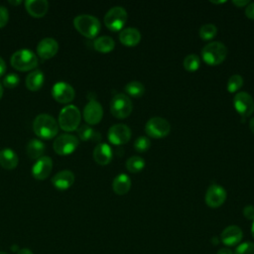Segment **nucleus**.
<instances>
[{
  "instance_id": "obj_1",
  "label": "nucleus",
  "mask_w": 254,
  "mask_h": 254,
  "mask_svg": "<svg viewBox=\"0 0 254 254\" xmlns=\"http://www.w3.org/2000/svg\"><path fill=\"white\" fill-rule=\"evenodd\" d=\"M33 130L37 136L43 139H52L59 132V124L52 115L42 113L34 119Z\"/></svg>"
},
{
  "instance_id": "obj_2",
  "label": "nucleus",
  "mask_w": 254,
  "mask_h": 254,
  "mask_svg": "<svg viewBox=\"0 0 254 254\" xmlns=\"http://www.w3.org/2000/svg\"><path fill=\"white\" fill-rule=\"evenodd\" d=\"M73 25L81 35L89 39L97 36L101 28L99 20L89 14L77 15L73 19Z\"/></svg>"
},
{
  "instance_id": "obj_3",
  "label": "nucleus",
  "mask_w": 254,
  "mask_h": 254,
  "mask_svg": "<svg viewBox=\"0 0 254 254\" xmlns=\"http://www.w3.org/2000/svg\"><path fill=\"white\" fill-rule=\"evenodd\" d=\"M201 56L206 64L218 65L226 59L227 49L220 42H211L204 46L201 51Z\"/></svg>"
},
{
  "instance_id": "obj_4",
  "label": "nucleus",
  "mask_w": 254,
  "mask_h": 254,
  "mask_svg": "<svg viewBox=\"0 0 254 254\" xmlns=\"http://www.w3.org/2000/svg\"><path fill=\"white\" fill-rule=\"evenodd\" d=\"M11 64L21 71L31 70L38 65V58L31 50L21 49L11 56Z\"/></svg>"
},
{
  "instance_id": "obj_5",
  "label": "nucleus",
  "mask_w": 254,
  "mask_h": 254,
  "mask_svg": "<svg viewBox=\"0 0 254 254\" xmlns=\"http://www.w3.org/2000/svg\"><path fill=\"white\" fill-rule=\"evenodd\" d=\"M80 112L75 105L64 106L59 114V127L64 131H73L78 128Z\"/></svg>"
},
{
  "instance_id": "obj_6",
  "label": "nucleus",
  "mask_w": 254,
  "mask_h": 254,
  "mask_svg": "<svg viewBox=\"0 0 254 254\" xmlns=\"http://www.w3.org/2000/svg\"><path fill=\"white\" fill-rule=\"evenodd\" d=\"M126 21L127 12L121 6H115L110 8L104 16V24L112 32L123 30Z\"/></svg>"
},
{
  "instance_id": "obj_7",
  "label": "nucleus",
  "mask_w": 254,
  "mask_h": 254,
  "mask_svg": "<svg viewBox=\"0 0 254 254\" xmlns=\"http://www.w3.org/2000/svg\"><path fill=\"white\" fill-rule=\"evenodd\" d=\"M132 109L133 105L131 99L123 93L115 94L110 101L111 114L118 119H124L128 117L131 114Z\"/></svg>"
},
{
  "instance_id": "obj_8",
  "label": "nucleus",
  "mask_w": 254,
  "mask_h": 254,
  "mask_svg": "<svg viewBox=\"0 0 254 254\" xmlns=\"http://www.w3.org/2000/svg\"><path fill=\"white\" fill-rule=\"evenodd\" d=\"M171 131L170 123L162 117H152L145 125V132L149 137L160 139L169 135Z\"/></svg>"
},
{
  "instance_id": "obj_9",
  "label": "nucleus",
  "mask_w": 254,
  "mask_h": 254,
  "mask_svg": "<svg viewBox=\"0 0 254 254\" xmlns=\"http://www.w3.org/2000/svg\"><path fill=\"white\" fill-rule=\"evenodd\" d=\"M79 142L77 137L71 134H62L56 138L53 144L55 152L59 155H69L75 151Z\"/></svg>"
},
{
  "instance_id": "obj_10",
  "label": "nucleus",
  "mask_w": 254,
  "mask_h": 254,
  "mask_svg": "<svg viewBox=\"0 0 254 254\" xmlns=\"http://www.w3.org/2000/svg\"><path fill=\"white\" fill-rule=\"evenodd\" d=\"M233 106L243 118H246L254 111V100L248 92L241 91L234 96Z\"/></svg>"
},
{
  "instance_id": "obj_11",
  "label": "nucleus",
  "mask_w": 254,
  "mask_h": 254,
  "mask_svg": "<svg viewBox=\"0 0 254 254\" xmlns=\"http://www.w3.org/2000/svg\"><path fill=\"white\" fill-rule=\"evenodd\" d=\"M107 137L109 142L114 145H124L131 138V130L125 124H114L108 129Z\"/></svg>"
},
{
  "instance_id": "obj_12",
  "label": "nucleus",
  "mask_w": 254,
  "mask_h": 254,
  "mask_svg": "<svg viewBox=\"0 0 254 254\" xmlns=\"http://www.w3.org/2000/svg\"><path fill=\"white\" fill-rule=\"evenodd\" d=\"M227 193L226 190L219 185L212 184L208 187L205 193V203L212 208H216L221 206L225 199Z\"/></svg>"
},
{
  "instance_id": "obj_13",
  "label": "nucleus",
  "mask_w": 254,
  "mask_h": 254,
  "mask_svg": "<svg viewBox=\"0 0 254 254\" xmlns=\"http://www.w3.org/2000/svg\"><path fill=\"white\" fill-rule=\"evenodd\" d=\"M52 95L60 103H68L74 98L75 91L69 83L59 81L53 85Z\"/></svg>"
},
{
  "instance_id": "obj_14",
  "label": "nucleus",
  "mask_w": 254,
  "mask_h": 254,
  "mask_svg": "<svg viewBox=\"0 0 254 254\" xmlns=\"http://www.w3.org/2000/svg\"><path fill=\"white\" fill-rule=\"evenodd\" d=\"M103 116V109L101 104L95 100L90 99L83 108V118L89 125H95L99 123Z\"/></svg>"
},
{
  "instance_id": "obj_15",
  "label": "nucleus",
  "mask_w": 254,
  "mask_h": 254,
  "mask_svg": "<svg viewBox=\"0 0 254 254\" xmlns=\"http://www.w3.org/2000/svg\"><path fill=\"white\" fill-rule=\"evenodd\" d=\"M53 169V161L51 157L43 156L39 158L32 167V175L37 180H45L49 177Z\"/></svg>"
},
{
  "instance_id": "obj_16",
  "label": "nucleus",
  "mask_w": 254,
  "mask_h": 254,
  "mask_svg": "<svg viewBox=\"0 0 254 254\" xmlns=\"http://www.w3.org/2000/svg\"><path fill=\"white\" fill-rule=\"evenodd\" d=\"M243 237L241 228L237 225H229L225 227L220 235L221 242L226 246H234L238 244Z\"/></svg>"
},
{
  "instance_id": "obj_17",
  "label": "nucleus",
  "mask_w": 254,
  "mask_h": 254,
  "mask_svg": "<svg viewBox=\"0 0 254 254\" xmlns=\"http://www.w3.org/2000/svg\"><path fill=\"white\" fill-rule=\"evenodd\" d=\"M59 50L58 42L53 38H44L42 39L37 46L38 56L42 59H51L53 58Z\"/></svg>"
},
{
  "instance_id": "obj_18",
  "label": "nucleus",
  "mask_w": 254,
  "mask_h": 254,
  "mask_svg": "<svg viewBox=\"0 0 254 254\" xmlns=\"http://www.w3.org/2000/svg\"><path fill=\"white\" fill-rule=\"evenodd\" d=\"M73 183H74V175L71 171H68V170L60 171L52 178L53 186L59 190H67L72 186Z\"/></svg>"
},
{
  "instance_id": "obj_19",
  "label": "nucleus",
  "mask_w": 254,
  "mask_h": 254,
  "mask_svg": "<svg viewBox=\"0 0 254 254\" xmlns=\"http://www.w3.org/2000/svg\"><path fill=\"white\" fill-rule=\"evenodd\" d=\"M94 161L101 166L108 165L113 157L112 150L110 146L106 143H99L95 146L93 153H92Z\"/></svg>"
},
{
  "instance_id": "obj_20",
  "label": "nucleus",
  "mask_w": 254,
  "mask_h": 254,
  "mask_svg": "<svg viewBox=\"0 0 254 254\" xmlns=\"http://www.w3.org/2000/svg\"><path fill=\"white\" fill-rule=\"evenodd\" d=\"M119 40L126 47H135L141 41V33L136 28H125L120 31Z\"/></svg>"
},
{
  "instance_id": "obj_21",
  "label": "nucleus",
  "mask_w": 254,
  "mask_h": 254,
  "mask_svg": "<svg viewBox=\"0 0 254 254\" xmlns=\"http://www.w3.org/2000/svg\"><path fill=\"white\" fill-rule=\"evenodd\" d=\"M27 11L33 17H43L49 9V3L46 0H27L25 2Z\"/></svg>"
},
{
  "instance_id": "obj_22",
  "label": "nucleus",
  "mask_w": 254,
  "mask_h": 254,
  "mask_svg": "<svg viewBox=\"0 0 254 254\" xmlns=\"http://www.w3.org/2000/svg\"><path fill=\"white\" fill-rule=\"evenodd\" d=\"M113 191L116 194L123 195L126 194L131 189V179L126 174H119L117 175L112 183Z\"/></svg>"
},
{
  "instance_id": "obj_23",
  "label": "nucleus",
  "mask_w": 254,
  "mask_h": 254,
  "mask_svg": "<svg viewBox=\"0 0 254 254\" xmlns=\"http://www.w3.org/2000/svg\"><path fill=\"white\" fill-rule=\"evenodd\" d=\"M0 165L4 169H14L18 165V156L10 148H4L0 151Z\"/></svg>"
},
{
  "instance_id": "obj_24",
  "label": "nucleus",
  "mask_w": 254,
  "mask_h": 254,
  "mask_svg": "<svg viewBox=\"0 0 254 254\" xmlns=\"http://www.w3.org/2000/svg\"><path fill=\"white\" fill-rule=\"evenodd\" d=\"M45 76L41 69H35L31 71L26 77V86L28 89L36 91L39 90L44 84Z\"/></svg>"
},
{
  "instance_id": "obj_25",
  "label": "nucleus",
  "mask_w": 254,
  "mask_h": 254,
  "mask_svg": "<svg viewBox=\"0 0 254 254\" xmlns=\"http://www.w3.org/2000/svg\"><path fill=\"white\" fill-rule=\"evenodd\" d=\"M46 150L45 144L39 139H32L27 144V155L31 159H39L43 157V154Z\"/></svg>"
},
{
  "instance_id": "obj_26",
  "label": "nucleus",
  "mask_w": 254,
  "mask_h": 254,
  "mask_svg": "<svg viewBox=\"0 0 254 254\" xmlns=\"http://www.w3.org/2000/svg\"><path fill=\"white\" fill-rule=\"evenodd\" d=\"M93 47L100 53H109L114 49L115 42L109 36H101L94 40Z\"/></svg>"
},
{
  "instance_id": "obj_27",
  "label": "nucleus",
  "mask_w": 254,
  "mask_h": 254,
  "mask_svg": "<svg viewBox=\"0 0 254 254\" xmlns=\"http://www.w3.org/2000/svg\"><path fill=\"white\" fill-rule=\"evenodd\" d=\"M77 135L82 141H98L100 139V134L85 124L77 128Z\"/></svg>"
},
{
  "instance_id": "obj_28",
  "label": "nucleus",
  "mask_w": 254,
  "mask_h": 254,
  "mask_svg": "<svg viewBox=\"0 0 254 254\" xmlns=\"http://www.w3.org/2000/svg\"><path fill=\"white\" fill-rule=\"evenodd\" d=\"M125 91L132 97H141L145 93V86L142 82L133 80L125 85Z\"/></svg>"
},
{
  "instance_id": "obj_29",
  "label": "nucleus",
  "mask_w": 254,
  "mask_h": 254,
  "mask_svg": "<svg viewBox=\"0 0 254 254\" xmlns=\"http://www.w3.org/2000/svg\"><path fill=\"white\" fill-rule=\"evenodd\" d=\"M145 161L143 158L139 157V156H133L130 157L127 162H126V168L127 170L132 173V174H136L141 172L144 167H145Z\"/></svg>"
},
{
  "instance_id": "obj_30",
  "label": "nucleus",
  "mask_w": 254,
  "mask_h": 254,
  "mask_svg": "<svg viewBox=\"0 0 254 254\" xmlns=\"http://www.w3.org/2000/svg\"><path fill=\"white\" fill-rule=\"evenodd\" d=\"M183 64H184V67L187 71L193 72V71H196L198 69L199 64H200V60H199L197 55L190 54L184 59Z\"/></svg>"
},
{
  "instance_id": "obj_31",
  "label": "nucleus",
  "mask_w": 254,
  "mask_h": 254,
  "mask_svg": "<svg viewBox=\"0 0 254 254\" xmlns=\"http://www.w3.org/2000/svg\"><path fill=\"white\" fill-rule=\"evenodd\" d=\"M199 37L202 41H210L217 34V28L213 24H204L199 28Z\"/></svg>"
},
{
  "instance_id": "obj_32",
  "label": "nucleus",
  "mask_w": 254,
  "mask_h": 254,
  "mask_svg": "<svg viewBox=\"0 0 254 254\" xmlns=\"http://www.w3.org/2000/svg\"><path fill=\"white\" fill-rule=\"evenodd\" d=\"M243 85V78L241 75L239 74H233L229 77L228 81H227V85L226 88L228 90V92L230 93H234L237 90H239Z\"/></svg>"
},
{
  "instance_id": "obj_33",
  "label": "nucleus",
  "mask_w": 254,
  "mask_h": 254,
  "mask_svg": "<svg viewBox=\"0 0 254 254\" xmlns=\"http://www.w3.org/2000/svg\"><path fill=\"white\" fill-rule=\"evenodd\" d=\"M150 146H151V141L146 136H140L134 142L135 150L140 153H144V152L148 151Z\"/></svg>"
},
{
  "instance_id": "obj_34",
  "label": "nucleus",
  "mask_w": 254,
  "mask_h": 254,
  "mask_svg": "<svg viewBox=\"0 0 254 254\" xmlns=\"http://www.w3.org/2000/svg\"><path fill=\"white\" fill-rule=\"evenodd\" d=\"M234 254H254V243L246 241L239 244Z\"/></svg>"
},
{
  "instance_id": "obj_35",
  "label": "nucleus",
  "mask_w": 254,
  "mask_h": 254,
  "mask_svg": "<svg viewBox=\"0 0 254 254\" xmlns=\"http://www.w3.org/2000/svg\"><path fill=\"white\" fill-rule=\"evenodd\" d=\"M19 76L16 73H8L3 79V84L8 88H14L19 84Z\"/></svg>"
},
{
  "instance_id": "obj_36",
  "label": "nucleus",
  "mask_w": 254,
  "mask_h": 254,
  "mask_svg": "<svg viewBox=\"0 0 254 254\" xmlns=\"http://www.w3.org/2000/svg\"><path fill=\"white\" fill-rule=\"evenodd\" d=\"M9 20V12L5 6H0V28L4 27Z\"/></svg>"
},
{
  "instance_id": "obj_37",
  "label": "nucleus",
  "mask_w": 254,
  "mask_h": 254,
  "mask_svg": "<svg viewBox=\"0 0 254 254\" xmlns=\"http://www.w3.org/2000/svg\"><path fill=\"white\" fill-rule=\"evenodd\" d=\"M243 215L248 220H254V206L253 205H246L243 208Z\"/></svg>"
},
{
  "instance_id": "obj_38",
  "label": "nucleus",
  "mask_w": 254,
  "mask_h": 254,
  "mask_svg": "<svg viewBox=\"0 0 254 254\" xmlns=\"http://www.w3.org/2000/svg\"><path fill=\"white\" fill-rule=\"evenodd\" d=\"M245 15L247 18L254 20V2H250L245 8Z\"/></svg>"
},
{
  "instance_id": "obj_39",
  "label": "nucleus",
  "mask_w": 254,
  "mask_h": 254,
  "mask_svg": "<svg viewBox=\"0 0 254 254\" xmlns=\"http://www.w3.org/2000/svg\"><path fill=\"white\" fill-rule=\"evenodd\" d=\"M250 2L247 1V0H233L232 1V4L238 8H241V7H246Z\"/></svg>"
},
{
  "instance_id": "obj_40",
  "label": "nucleus",
  "mask_w": 254,
  "mask_h": 254,
  "mask_svg": "<svg viewBox=\"0 0 254 254\" xmlns=\"http://www.w3.org/2000/svg\"><path fill=\"white\" fill-rule=\"evenodd\" d=\"M6 71V64L4 60L0 57V76H2Z\"/></svg>"
},
{
  "instance_id": "obj_41",
  "label": "nucleus",
  "mask_w": 254,
  "mask_h": 254,
  "mask_svg": "<svg viewBox=\"0 0 254 254\" xmlns=\"http://www.w3.org/2000/svg\"><path fill=\"white\" fill-rule=\"evenodd\" d=\"M217 254H233V252L228 248H221L218 250Z\"/></svg>"
},
{
  "instance_id": "obj_42",
  "label": "nucleus",
  "mask_w": 254,
  "mask_h": 254,
  "mask_svg": "<svg viewBox=\"0 0 254 254\" xmlns=\"http://www.w3.org/2000/svg\"><path fill=\"white\" fill-rule=\"evenodd\" d=\"M17 254H34V253L30 249H28V248H22V249H20L18 251Z\"/></svg>"
},
{
  "instance_id": "obj_43",
  "label": "nucleus",
  "mask_w": 254,
  "mask_h": 254,
  "mask_svg": "<svg viewBox=\"0 0 254 254\" xmlns=\"http://www.w3.org/2000/svg\"><path fill=\"white\" fill-rule=\"evenodd\" d=\"M249 128H250L251 132L254 134V117L251 118L249 121Z\"/></svg>"
},
{
  "instance_id": "obj_44",
  "label": "nucleus",
  "mask_w": 254,
  "mask_h": 254,
  "mask_svg": "<svg viewBox=\"0 0 254 254\" xmlns=\"http://www.w3.org/2000/svg\"><path fill=\"white\" fill-rule=\"evenodd\" d=\"M9 3L12 4V5H19L22 3L21 0H16V1H13V0H9Z\"/></svg>"
},
{
  "instance_id": "obj_45",
  "label": "nucleus",
  "mask_w": 254,
  "mask_h": 254,
  "mask_svg": "<svg viewBox=\"0 0 254 254\" xmlns=\"http://www.w3.org/2000/svg\"><path fill=\"white\" fill-rule=\"evenodd\" d=\"M251 233H252V236L254 238V220L252 222V226H251Z\"/></svg>"
},
{
  "instance_id": "obj_46",
  "label": "nucleus",
  "mask_w": 254,
  "mask_h": 254,
  "mask_svg": "<svg viewBox=\"0 0 254 254\" xmlns=\"http://www.w3.org/2000/svg\"><path fill=\"white\" fill-rule=\"evenodd\" d=\"M226 1H211V3L213 4H222V3H225Z\"/></svg>"
},
{
  "instance_id": "obj_47",
  "label": "nucleus",
  "mask_w": 254,
  "mask_h": 254,
  "mask_svg": "<svg viewBox=\"0 0 254 254\" xmlns=\"http://www.w3.org/2000/svg\"><path fill=\"white\" fill-rule=\"evenodd\" d=\"M2 94H3V87H2V85H1V83H0V99H1V97H2Z\"/></svg>"
},
{
  "instance_id": "obj_48",
  "label": "nucleus",
  "mask_w": 254,
  "mask_h": 254,
  "mask_svg": "<svg viewBox=\"0 0 254 254\" xmlns=\"http://www.w3.org/2000/svg\"><path fill=\"white\" fill-rule=\"evenodd\" d=\"M0 254H8L7 252H4V251H0Z\"/></svg>"
}]
</instances>
